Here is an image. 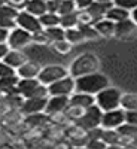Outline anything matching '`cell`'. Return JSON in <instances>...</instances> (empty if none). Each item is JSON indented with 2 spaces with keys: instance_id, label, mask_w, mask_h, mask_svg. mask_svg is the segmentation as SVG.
<instances>
[{
  "instance_id": "1",
  "label": "cell",
  "mask_w": 137,
  "mask_h": 149,
  "mask_svg": "<svg viewBox=\"0 0 137 149\" xmlns=\"http://www.w3.org/2000/svg\"><path fill=\"white\" fill-rule=\"evenodd\" d=\"M107 85H109V79L103 73H98V72H91L74 78V91L78 93H86V94L95 95L98 91L106 88Z\"/></svg>"
},
{
  "instance_id": "2",
  "label": "cell",
  "mask_w": 137,
  "mask_h": 149,
  "mask_svg": "<svg viewBox=\"0 0 137 149\" xmlns=\"http://www.w3.org/2000/svg\"><path fill=\"white\" fill-rule=\"evenodd\" d=\"M121 91L113 88V86H106L102 91H98L94 97H95V104L100 107L103 112L106 110H112V109H116L119 107L121 103Z\"/></svg>"
},
{
  "instance_id": "3",
  "label": "cell",
  "mask_w": 137,
  "mask_h": 149,
  "mask_svg": "<svg viewBox=\"0 0 137 149\" xmlns=\"http://www.w3.org/2000/svg\"><path fill=\"white\" fill-rule=\"evenodd\" d=\"M102 113H103V110L94 103V104H91L90 107H86V109L83 110V113L76 119V125H78L79 128H82V130H86V131L100 127Z\"/></svg>"
},
{
  "instance_id": "4",
  "label": "cell",
  "mask_w": 137,
  "mask_h": 149,
  "mask_svg": "<svg viewBox=\"0 0 137 149\" xmlns=\"http://www.w3.org/2000/svg\"><path fill=\"white\" fill-rule=\"evenodd\" d=\"M97 66H98V60L92 54H83L72 63L69 74L73 78H78V76H82V74L95 72Z\"/></svg>"
},
{
  "instance_id": "5",
  "label": "cell",
  "mask_w": 137,
  "mask_h": 149,
  "mask_svg": "<svg viewBox=\"0 0 137 149\" xmlns=\"http://www.w3.org/2000/svg\"><path fill=\"white\" fill-rule=\"evenodd\" d=\"M15 24H17L18 27L30 31L31 34L39 33V31L43 30L42 24H40V21H39V17L29 14L27 10H18V14H17V17H15Z\"/></svg>"
},
{
  "instance_id": "6",
  "label": "cell",
  "mask_w": 137,
  "mask_h": 149,
  "mask_svg": "<svg viewBox=\"0 0 137 149\" xmlns=\"http://www.w3.org/2000/svg\"><path fill=\"white\" fill-rule=\"evenodd\" d=\"M69 74V70L63 66H58V64H52V66H46L43 69H40L39 74H37V79H39L40 84L43 85H49V84H52L61 78H64Z\"/></svg>"
},
{
  "instance_id": "7",
  "label": "cell",
  "mask_w": 137,
  "mask_h": 149,
  "mask_svg": "<svg viewBox=\"0 0 137 149\" xmlns=\"http://www.w3.org/2000/svg\"><path fill=\"white\" fill-rule=\"evenodd\" d=\"M74 93V78L67 74L48 85V95H70Z\"/></svg>"
},
{
  "instance_id": "8",
  "label": "cell",
  "mask_w": 137,
  "mask_h": 149,
  "mask_svg": "<svg viewBox=\"0 0 137 149\" xmlns=\"http://www.w3.org/2000/svg\"><path fill=\"white\" fill-rule=\"evenodd\" d=\"M31 40V33L27 31V30H24L21 27H14V29H10L9 30V36H8V40L6 43L9 45V48H14V49H19L22 46H26L29 45Z\"/></svg>"
},
{
  "instance_id": "9",
  "label": "cell",
  "mask_w": 137,
  "mask_h": 149,
  "mask_svg": "<svg viewBox=\"0 0 137 149\" xmlns=\"http://www.w3.org/2000/svg\"><path fill=\"white\" fill-rule=\"evenodd\" d=\"M124 121H125V110L122 107H116V109L103 112L100 125L103 128H116Z\"/></svg>"
},
{
  "instance_id": "10",
  "label": "cell",
  "mask_w": 137,
  "mask_h": 149,
  "mask_svg": "<svg viewBox=\"0 0 137 149\" xmlns=\"http://www.w3.org/2000/svg\"><path fill=\"white\" fill-rule=\"evenodd\" d=\"M69 104V95H51L46 102L45 113L46 115H57L60 112H64Z\"/></svg>"
},
{
  "instance_id": "11",
  "label": "cell",
  "mask_w": 137,
  "mask_h": 149,
  "mask_svg": "<svg viewBox=\"0 0 137 149\" xmlns=\"http://www.w3.org/2000/svg\"><path fill=\"white\" fill-rule=\"evenodd\" d=\"M46 102H48V97H29V98H24V102L21 104V110L26 115L39 113V112L45 110Z\"/></svg>"
},
{
  "instance_id": "12",
  "label": "cell",
  "mask_w": 137,
  "mask_h": 149,
  "mask_svg": "<svg viewBox=\"0 0 137 149\" xmlns=\"http://www.w3.org/2000/svg\"><path fill=\"white\" fill-rule=\"evenodd\" d=\"M94 103H95V97L92 94L74 91V93H72L69 95V104H72V106H78V107L86 109V107H90Z\"/></svg>"
},
{
  "instance_id": "13",
  "label": "cell",
  "mask_w": 137,
  "mask_h": 149,
  "mask_svg": "<svg viewBox=\"0 0 137 149\" xmlns=\"http://www.w3.org/2000/svg\"><path fill=\"white\" fill-rule=\"evenodd\" d=\"M136 30H137L136 22L131 18H127V19L115 22V34L113 36H116V37H128Z\"/></svg>"
},
{
  "instance_id": "14",
  "label": "cell",
  "mask_w": 137,
  "mask_h": 149,
  "mask_svg": "<svg viewBox=\"0 0 137 149\" xmlns=\"http://www.w3.org/2000/svg\"><path fill=\"white\" fill-rule=\"evenodd\" d=\"M17 76L18 78H37V74L40 72V66L34 63V61H26L19 67H17Z\"/></svg>"
},
{
  "instance_id": "15",
  "label": "cell",
  "mask_w": 137,
  "mask_h": 149,
  "mask_svg": "<svg viewBox=\"0 0 137 149\" xmlns=\"http://www.w3.org/2000/svg\"><path fill=\"white\" fill-rule=\"evenodd\" d=\"M3 61L6 64H9L10 67H19L22 63H26L27 61V57L24 52H21L19 49H14V48H9V51L6 52V55L3 57Z\"/></svg>"
},
{
  "instance_id": "16",
  "label": "cell",
  "mask_w": 137,
  "mask_h": 149,
  "mask_svg": "<svg viewBox=\"0 0 137 149\" xmlns=\"http://www.w3.org/2000/svg\"><path fill=\"white\" fill-rule=\"evenodd\" d=\"M110 6H113V2H92L88 8H86V10L92 15L94 21H98V19L104 18L106 12Z\"/></svg>"
},
{
  "instance_id": "17",
  "label": "cell",
  "mask_w": 137,
  "mask_h": 149,
  "mask_svg": "<svg viewBox=\"0 0 137 149\" xmlns=\"http://www.w3.org/2000/svg\"><path fill=\"white\" fill-rule=\"evenodd\" d=\"M92 26H94V29L97 30V33L100 34V36L110 37V36L115 34V22L107 19V18H102V19L95 21Z\"/></svg>"
},
{
  "instance_id": "18",
  "label": "cell",
  "mask_w": 137,
  "mask_h": 149,
  "mask_svg": "<svg viewBox=\"0 0 137 149\" xmlns=\"http://www.w3.org/2000/svg\"><path fill=\"white\" fill-rule=\"evenodd\" d=\"M24 10H27L31 15L40 17L46 12V0H27L24 5Z\"/></svg>"
},
{
  "instance_id": "19",
  "label": "cell",
  "mask_w": 137,
  "mask_h": 149,
  "mask_svg": "<svg viewBox=\"0 0 137 149\" xmlns=\"http://www.w3.org/2000/svg\"><path fill=\"white\" fill-rule=\"evenodd\" d=\"M104 18L113 21V22H118V21H122V19H127L130 18V10L124 9V8H119V6H110L106 12Z\"/></svg>"
},
{
  "instance_id": "20",
  "label": "cell",
  "mask_w": 137,
  "mask_h": 149,
  "mask_svg": "<svg viewBox=\"0 0 137 149\" xmlns=\"http://www.w3.org/2000/svg\"><path fill=\"white\" fill-rule=\"evenodd\" d=\"M115 130L118 131V134L121 137H128V139L137 137V125H133V124H128L125 121H124L121 125H118Z\"/></svg>"
},
{
  "instance_id": "21",
  "label": "cell",
  "mask_w": 137,
  "mask_h": 149,
  "mask_svg": "<svg viewBox=\"0 0 137 149\" xmlns=\"http://www.w3.org/2000/svg\"><path fill=\"white\" fill-rule=\"evenodd\" d=\"M39 21L42 24V27L46 29V27H52V26H60V15L55 14V12H45L39 17Z\"/></svg>"
},
{
  "instance_id": "22",
  "label": "cell",
  "mask_w": 137,
  "mask_h": 149,
  "mask_svg": "<svg viewBox=\"0 0 137 149\" xmlns=\"http://www.w3.org/2000/svg\"><path fill=\"white\" fill-rule=\"evenodd\" d=\"M43 33L46 34V37L49 39V42H55V40L64 39V29L61 27V26L46 27V29H43Z\"/></svg>"
},
{
  "instance_id": "23",
  "label": "cell",
  "mask_w": 137,
  "mask_h": 149,
  "mask_svg": "<svg viewBox=\"0 0 137 149\" xmlns=\"http://www.w3.org/2000/svg\"><path fill=\"white\" fill-rule=\"evenodd\" d=\"M119 107L124 110H134L137 109V94H122Z\"/></svg>"
},
{
  "instance_id": "24",
  "label": "cell",
  "mask_w": 137,
  "mask_h": 149,
  "mask_svg": "<svg viewBox=\"0 0 137 149\" xmlns=\"http://www.w3.org/2000/svg\"><path fill=\"white\" fill-rule=\"evenodd\" d=\"M18 76H6V78H0V91L5 93H10V91H17V82H18Z\"/></svg>"
},
{
  "instance_id": "25",
  "label": "cell",
  "mask_w": 137,
  "mask_h": 149,
  "mask_svg": "<svg viewBox=\"0 0 137 149\" xmlns=\"http://www.w3.org/2000/svg\"><path fill=\"white\" fill-rule=\"evenodd\" d=\"M78 15L76 10L72 12V14H66V15H60V26L63 29H72V27H78Z\"/></svg>"
},
{
  "instance_id": "26",
  "label": "cell",
  "mask_w": 137,
  "mask_h": 149,
  "mask_svg": "<svg viewBox=\"0 0 137 149\" xmlns=\"http://www.w3.org/2000/svg\"><path fill=\"white\" fill-rule=\"evenodd\" d=\"M64 39L69 40L72 45L73 43H79L83 40V36L78 27H72V29H64Z\"/></svg>"
},
{
  "instance_id": "27",
  "label": "cell",
  "mask_w": 137,
  "mask_h": 149,
  "mask_svg": "<svg viewBox=\"0 0 137 149\" xmlns=\"http://www.w3.org/2000/svg\"><path fill=\"white\" fill-rule=\"evenodd\" d=\"M78 29L81 30L83 39H95L100 34L97 33V30L94 29L92 24H78Z\"/></svg>"
},
{
  "instance_id": "28",
  "label": "cell",
  "mask_w": 137,
  "mask_h": 149,
  "mask_svg": "<svg viewBox=\"0 0 137 149\" xmlns=\"http://www.w3.org/2000/svg\"><path fill=\"white\" fill-rule=\"evenodd\" d=\"M76 10V6H74L73 0H60V5L57 9L58 15H66V14H72V12Z\"/></svg>"
},
{
  "instance_id": "29",
  "label": "cell",
  "mask_w": 137,
  "mask_h": 149,
  "mask_svg": "<svg viewBox=\"0 0 137 149\" xmlns=\"http://www.w3.org/2000/svg\"><path fill=\"white\" fill-rule=\"evenodd\" d=\"M46 121H48V116L43 115L42 112H39V113H30L29 118L26 119V122L29 124V125H31V127H40L42 124L46 122Z\"/></svg>"
},
{
  "instance_id": "30",
  "label": "cell",
  "mask_w": 137,
  "mask_h": 149,
  "mask_svg": "<svg viewBox=\"0 0 137 149\" xmlns=\"http://www.w3.org/2000/svg\"><path fill=\"white\" fill-rule=\"evenodd\" d=\"M17 14H18V9L12 8L10 5H8V3H3V5H0V17H2V18L15 19Z\"/></svg>"
},
{
  "instance_id": "31",
  "label": "cell",
  "mask_w": 137,
  "mask_h": 149,
  "mask_svg": "<svg viewBox=\"0 0 137 149\" xmlns=\"http://www.w3.org/2000/svg\"><path fill=\"white\" fill-rule=\"evenodd\" d=\"M52 46H54L55 51L60 52V54H67L70 49H72V43H70L69 40H66V39H61V40L52 42Z\"/></svg>"
},
{
  "instance_id": "32",
  "label": "cell",
  "mask_w": 137,
  "mask_h": 149,
  "mask_svg": "<svg viewBox=\"0 0 137 149\" xmlns=\"http://www.w3.org/2000/svg\"><path fill=\"white\" fill-rule=\"evenodd\" d=\"M17 74L15 69L10 67L9 64H6L3 60H0V78H6V76H14Z\"/></svg>"
},
{
  "instance_id": "33",
  "label": "cell",
  "mask_w": 137,
  "mask_h": 149,
  "mask_svg": "<svg viewBox=\"0 0 137 149\" xmlns=\"http://www.w3.org/2000/svg\"><path fill=\"white\" fill-rule=\"evenodd\" d=\"M115 6H119V8H124L127 10H131L134 8H137V0H112Z\"/></svg>"
},
{
  "instance_id": "34",
  "label": "cell",
  "mask_w": 137,
  "mask_h": 149,
  "mask_svg": "<svg viewBox=\"0 0 137 149\" xmlns=\"http://www.w3.org/2000/svg\"><path fill=\"white\" fill-rule=\"evenodd\" d=\"M31 40H34L36 43H40V45H46V43H49V39L46 37V34L43 33V30L39 31V33L31 34Z\"/></svg>"
},
{
  "instance_id": "35",
  "label": "cell",
  "mask_w": 137,
  "mask_h": 149,
  "mask_svg": "<svg viewBox=\"0 0 137 149\" xmlns=\"http://www.w3.org/2000/svg\"><path fill=\"white\" fill-rule=\"evenodd\" d=\"M125 122L137 125V109L134 110H125Z\"/></svg>"
},
{
  "instance_id": "36",
  "label": "cell",
  "mask_w": 137,
  "mask_h": 149,
  "mask_svg": "<svg viewBox=\"0 0 137 149\" xmlns=\"http://www.w3.org/2000/svg\"><path fill=\"white\" fill-rule=\"evenodd\" d=\"M15 26H17L15 19H9V18H2V17H0V27H2V29L10 30V29H14Z\"/></svg>"
},
{
  "instance_id": "37",
  "label": "cell",
  "mask_w": 137,
  "mask_h": 149,
  "mask_svg": "<svg viewBox=\"0 0 137 149\" xmlns=\"http://www.w3.org/2000/svg\"><path fill=\"white\" fill-rule=\"evenodd\" d=\"M74 2V6H76V10H81V9H86L94 0H73Z\"/></svg>"
},
{
  "instance_id": "38",
  "label": "cell",
  "mask_w": 137,
  "mask_h": 149,
  "mask_svg": "<svg viewBox=\"0 0 137 149\" xmlns=\"http://www.w3.org/2000/svg\"><path fill=\"white\" fill-rule=\"evenodd\" d=\"M58 5H60V0H46V10L48 12H55L57 14Z\"/></svg>"
},
{
  "instance_id": "39",
  "label": "cell",
  "mask_w": 137,
  "mask_h": 149,
  "mask_svg": "<svg viewBox=\"0 0 137 149\" xmlns=\"http://www.w3.org/2000/svg\"><path fill=\"white\" fill-rule=\"evenodd\" d=\"M5 2L8 3V5H10L12 8H15V9H22L24 8V5H26V2L27 0H5Z\"/></svg>"
},
{
  "instance_id": "40",
  "label": "cell",
  "mask_w": 137,
  "mask_h": 149,
  "mask_svg": "<svg viewBox=\"0 0 137 149\" xmlns=\"http://www.w3.org/2000/svg\"><path fill=\"white\" fill-rule=\"evenodd\" d=\"M9 51V45L6 42L3 43H0V60H3V57L6 55V52Z\"/></svg>"
},
{
  "instance_id": "41",
  "label": "cell",
  "mask_w": 137,
  "mask_h": 149,
  "mask_svg": "<svg viewBox=\"0 0 137 149\" xmlns=\"http://www.w3.org/2000/svg\"><path fill=\"white\" fill-rule=\"evenodd\" d=\"M8 36H9V30L0 27V43L6 42V40H8Z\"/></svg>"
},
{
  "instance_id": "42",
  "label": "cell",
  "mask_w": 137,
  "mask_h": 149,
  "mask_svg": "<svg viewBox=\"0 0 137 149\" xmlns=\"http://www.w3.org/2000/svg\"><path fill=\"white\" fill-rule=\"evenodd\" d=\"M130 18L136 22V26H137V8H134V9L130 10Z\"/></svg>"
},
{
  "instance_id": "43",
  "label": "cell",
  "mask_w": 137,
  "mask_h": 149,
  "mask_svg": "<svg viewBox=\"0 0 137 149\" xmlns=\"http://www.w3.org/2000/svg\"><path fill=\"white\" fill-rule=\"evenodd\" d=\"M94 2H112V0H94Z\"/></svg>"
},
{
  "instance_id": "44",
  "label": "cell",
  "mask_w": 137,
  "mask_h": 149,
  "mask_svg": "<svg viewBox=\"0 0 137 149\" xmlns=\"http://www.w3.org/2000/svg\"><path fill=\"white\" fill-rule=\"evenodd\" d=\"M3 3H6V2H5V0H0V5H3Z\"/></svg>"
}]
</instances>
